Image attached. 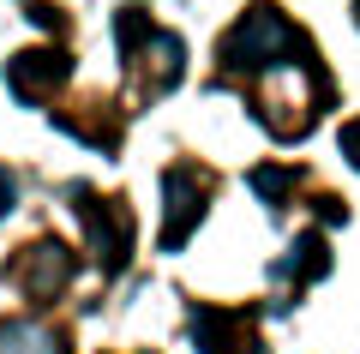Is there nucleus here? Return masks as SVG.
I'll use <instances>...</instances> for the list:
<instances>
[{
  "mask_svg": "<svg viewBox=\"0 0 360 354\" xmlns=\"http://www.w3.org/2000/svg\"><path fill=\"white\" fill-rule=\"evenodd\" d=\"M115 37H120V61H127V72L139 78L144 96H162L168 84H180V61H186V49H180V37L156 30L144 6H120Z\"/></svg>",
  "mask_w": 360,
  "mask_h": 354,
  "instance_id": "f03ea898",
  "label": "nucleus"
},
{
  "mask_svg": "<svg viewBox=\"0 0 360 354\" xmlns=\"http://www.w3.org/2000/svg\"><path fill=\"white\" fill-rule=\"evenodd\" d=\"M288 187H295V168H252V192L270 204V210L288 198Z\"/></svg>",
  "mask_w": 360,
  "mask_h": 354,
  "instance_id": "9d476101",
  "label": "nucleus"
},
{
  "mask_svg": "<svg viewBox=\"0 0 360 354\" xmlns=\"http://www.w3.org/2000/svg\"><path fill=\"white\" fill-rule=\"evenodd\" d=\"M30 253V246H25ZM66 277H72V253H66L60 241H37V253L18 265V282H25L30 301H54V294L66 289Z\"/></svg>",
  "mask_w": 360,
  "mask_h": 354,
  "instance_id": "423d86ee",
  "label": "nucleus"
},
{
  "mask_svg": "<svg viewBox=\"0 0 360 354\" xmlns=\"http://www.w3.org/2000/svg\"><path fill=\"white\" fill-rule=\"evenodd\" d=\"M354 18H360V0H354Z\"/></svg>",
  "mask_w": 360,
  "mask_h": 354,
  "instance_id": "ddd939ff",
  "label": "nucleus"
},
{
  "mask_svg": "<svg viewBox=\"0 0 360 354\" xmlns=\"http://www.w3.org/2000/svg\"><path fill=\"white\" fill-rule=\"evenodd\" d=\"M342 156L360 168V120H348V127H342Z\"/></svg>",
  "mask_w": 360,
  "mask_h": 354,
  "instance_id": "9b49d317",
  "label": "nucleus"
},
{
  "mask_svg": "<svg viewBox=\"0 0 360 354\" xmlns=\"http://www.w3.org/2000/svg\"><path fill=\"white\" fill-rule=\"evenodd\" d=\"M6 78H13V90L18 96H30V102H42V96H54V90L72 78V61H66L60 49H30V54H18L13 66H6Z\"/></svg>",
  "mask_w": 360,
  "mask_h": 354,
  "instance_id": "39448f33",
  "label": "nucleus"
},
{
  "mask_svg": "<svg viewBox=\"0 0 360 354\" xmlns=\"http://www.w3.org/2000/svg\"><path fill=\"white\" fill-rule=\"evenodd\" d=\"M72 210H78V222H84V241H90V253H96V265L103 270L127 265L132 258V216L115 210L108 198H96L90 187H72Z\"/></svg>",
  "mask_w": 360,
  "mask_h": 354,
  "instance_id": "7ed1b4c3",
  "label": "nucleus"
},
{
  "mask_svg": "<svg viewBox=\"0 0 360 354\" xmlns=\"http://www.w3.org/2000/svg\"><path fill=\"white\" fill-rule=\"evenodd\" d=\"M0 354H66V342L30 318H13V324H0Z\"/></svg>",
  "mask_w": 360,
  "mask_h": 354,
  "instance_id": "1a4fd4ad",
  "label": "nucleus"
},
{
  "mask_svg": "<svg viewBox=\"0 0 360 354\" xmlns=\"http://www.w3.org/2000/svg\"><path fill=\"white\" fill-rule=\"evenodd\" d=\"M13 204H18V180L0 168V216H13Z\"/></svg>",
  "mask_w": 360,
  "mask_h": 354,
  "instance_id": "f8f14e48",
  "label": "nucleus"
},
{
  "mask_svg": "<svg viewBox=\"0 0 360 354\" xmlns=\"http://www.w3.org/2000/svg\"><path fill=\"white\" fill-rule=\"evenodd\" d=\"M162 192H168V216H162V253H174V246L193 241V228L205 222L210 210V180L198 175L193 163H174L162 175Z\"/></svg>",
  "mask_w": 360,
  "mask_h": 354,
  "instance_id": "20e7f679",
  "label": "nucleus"
},
{
  "mask_svg": "<svg viewBox=\"0 0 360 354\" xmlns=\"http://www.w3.org/2000/svg\"><path fill=\"white\" fill-rule=\"evenodd\" d=\"M240 324H246V312H217V306H198V312H193V342H198V354H240V348H258V342H240Z\"/></svg>",
  "mask_w": 360,
  "mask_h": 354,
  "instance_id": "0eeeda50",
  "label": "nucleus"
},
{
  "mask_svg": "<svg viewBox=\"0 0 360 354\" xmlns=\"http://www.w3.org/2000/svg\"><path fill=\"white\" fill-rule=\"evenodd\" d=\"M330 270V253H324V234H300L295 246H288V258H276L270 265V282H312Z\"/></svg>",
  "mask_w": 360,
  "mask_h": 354,
  "instance_id": "6e6552de",
  "label": "nucleus"
},
{
  "mask_svg": "<svg viewBox=\"0 0 360 354\" xmlns=\"http://www.w3.org/2000/svg\"><path fill=\"white\" fill-rule=\"evenodd\" d=\"M307 61H312L307 37L276 6H252L222 42V72H295Z\"/></svg>",
  "mask_w": 360,
  "mask_h": 354,
  "instance_id": "f257e3e1",
  "label": "nucleus"
}]
</instances>
